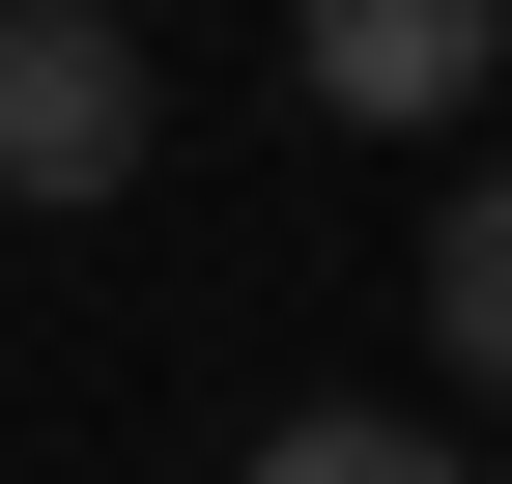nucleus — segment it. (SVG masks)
Returning a JSON list of instances; mask_svg holds the SVG:
<instances>
[{"mask_svg":"<svg viewBox=\"0 0 512 484\" xmlns=\"http://www.w3.org/2000/svg\"><path fill=\"white\" fill-rule=\"evenodd\" d=\"M143 29L114 0H0V200H143Z\"/></svg>","mask_w":512,"mask_h":484,"instance_id":"f257e3e1","label":"nucleus"},{"mask_svg":"<svg viewBox=\"0 0 512 484\" xmlns=\"http://www.w3.org/2000/svg\"><path fill=\"white\" fill-rule=\"evenodd\" d=\"M256 484H456V456H427L399 399H313V428H256Z\"/></svg>","mask_w":512,"mask_h":484,"instance_id":"20e7f679","label":"nucleus"},{"mask_svg":"<svg viewBox=\"0 0 512 484\" xmlns=\"http://www.w3.org/2000/svg\"><path fill=\"white\" fill-rule=\"evenodd\" d=\"M285 57H313V114H370V143H427V114H484L512 0H285Z\"/></svg>","mask_w":512,"mask_h":484,"instance_id":"f03ea898","label":"nucleus"},{"mask_svg":"<svg viewBox=\"0 0 512 484\" xmlns=\"http://www.w3.org/2000/svg\"><path fill=\"white\" fill-rule=\"evenodd\" d=\"M427 342L512 399V171H484V200H427Z\"/></svg>","mask_w":512,"mask_h":484,"instance_id":"7ed1b4c3","label":"nucleus"}]
</instances>
